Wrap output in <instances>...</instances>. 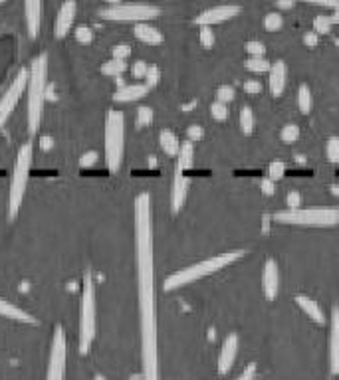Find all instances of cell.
<instances>
[{"mask_svg":"<svg viewBox=\"0 0 339 380\" xmlns=\"http://www.w3.org/2000/svg\"><path fill=\"white\" fill-rule=\"evenodd\" d=\"M127 68V63L125 60H117V58H111V60H107L103 66H101V71L106 73V76H113V78H121V73Z\"/></svg>","mask_w":339,"mask_h":380,"instance_id":"24","label":"cell"},{"mask_svg":"<svg viewBox=\"0 0 339 380\" xmlns=\"http://www.w3.org/2000/svg\"><path fill=\"white\" fill-rule=\"evenodd\" d=\"M135 38L137 40H141V42H145V44H151V46H157L163 42V34H161L159 28L151 26L149 22H135Z\"/></svg>","mask_w":339,"mask_h":380,"instance_id":"18","label":"cell"},{"mask_svg":"<svg viewBox=\"0 0 339 380\" xmlns=\"http://www.w3.org/2000/svg\"><path fill=\"white\" fill-rule=\"evenodd\" d=\"M274 220L282 224L302 226H333L339 222L338 208H288L274 214Z\"/></svg>","mask_w":339,"mask_h":380,"instance_id":"6","label":"cell"},{"mask_svg":"<svg viewBox=\"0 0 339 380\" xmlns=\"http://www.w3.org/2000/svg\"><path fill=\"white\" fill-rule=\"evenodd\" d=\"M147 70H149V63L143 62V60H137V62L133 63V76H135V78H145V73H147Z\"/></svg>","mask_w":339,"mask_h":380,"instance_id":"44","label":"cell"},{"mask_svg":"<svg viewBox=\"0 0 339 380\" xmlns=\"http://www.w3.org/2000/svg\"><path fill=\"white\" fill-rule=\"evenodd\" d=\"M238 12H241V6H238V4H218V6H213V9L201 12V14L195 18V22L198 26H213V24H221V22L231 20V18L236 16Z\"/></svg>","mask_w":339,"mask_h":380,"instance_id":"10","label":"cell"},{"mask_svg":"<svg viewBox=\"0 0 339 380\" xmlns=\"http://www.w3.org/2000/svg\"><path fill=\"white\" fill-rule=\"evenodd\" d=\"M298 137H300V127L295 123H288L282 127V131H280V139L284 143H294L298 141Z\"/></svg>","mask_w":339,"mask_h":380,"instance_id":"28","label":"cell"},{"mask_svg":"<svg viewBox=\"0 0 339 380\" xmlns=\"http://www.w3.org/2000/svg\"><path fill=\"white\" fill-rule=\"evenodd\" d=\"M330 366L331 374H339V307L331 309V333H330Z\"/></svg>","mask_w":339,"mask_h":380,"instance_id":"15","label":"cell"},{"mask_svg":"<svg viewBox=\"0 0 339 380\" xmlns=\"http://www.w3.org/2000/svg\"><path fill=\"white\" fill-rule=\"evenodd\" d=\"M211 115H213L214 119H218V121L226 119V117H228V103H224L221 99L213 101V106H211Z\"/></svg>","mask_w":339,"mask_h":380,"instance_id":"30","label":"cell"},{"mask_svg":"<svg viewBox=\"0 0 339 380\" xmlns=\"http://www.w3.org/2000/svg\"><path fill=\"white\" fill-rule=\"evenodd\" d=\"M236 353H238V335L231 333L224 339L223 349L218 354V374H228L232 364H234V359H236Z\"/></svg>","mask_w":339,"mask_h":380,"instance_id":"14","label":"cell"},{"mask_svg":"<svg viewBox=\"0 0 339 380\" xmlns=\"http://www.w3.org/2000/svg\"><path fill=\"white\" fill-rule=\"evenodd\" d=\"M325 155L331 163H339V137H330L325 143Z\"/></svg>","mask_w":339,"mask_h":380,"instance_id":"29","label":"cell"},{"mask_svg":"<svg viewBox=\"0 0 339 380\" xmlns=\"http://www.w3.org/2000/svg\"><path fill=\"white\" fill-rule=\"evenodd\" d=\"M91 163H96V153H93V150H89V153H86V155L81 157L80 165L81 167H89Z\"/></svg>","mask_w":339,"mask_h":380,"instance_id":"49","label":"cell"},{"mask_svg":"<svg viewBox=\"0 0 339 380\" xmlns=\"http://www.w3.org/2000/svg\"><path fill=\"white\" fill-rule=\"evenodd\" d=\"M244 91L248 93H260L262 91V83L258 80H246L244 81Z\"/></svg>","mask_w":339,"mask_h":380,"instance_id":"45","label":"cell"},{"mask_svg":"<svg viewBox=\"0 0 339 380\" xmlns=\"http://www.w3.org/2000/svg\"><path fill=\"white\" fill-rule=\"evenodd\" d=\"M295 0H276V4L280 9H292L294 6Z\"/></svg>","mask_w":339,"mask_h":380,"instance_id":"50","label":"cell"},{"mask_svg":"<svg viewBox=\"0 0 339 380\" xmlns=\"http://www.w3.org/2000/svg\"><path fill=\"white\" fill-rule=\"evenodd\" d=\"M284 173H285V165L282 160H272V163H270V167H268V177L278 180V178L284 177Z\"/></svg>","mask_w":339,"mask_h":380,"instance_id":"35","label":"cell"},{"mask_svg":"<svg viewBox=\"0 0 339 380\" xmlns=\"http://www.w3.org/2000/svg\"><path fill=\"white\" fill-rule=\"evenodd\" d=\"M32 159H34V143L32 139L28 143H24L20 149H18L16 163L12 168V175H10V186H9V218L14 220L20 212V206L26 195L28 186V177H30V168H32Z\"/></svg>","mask_w":339,"mask_h":380,"instance_id":"4","label":"cell"},{"mask_svg":"<svg viewBox=\"0 0 339 380\" xmlns=\"http://www.w3.org/2000/svg\"><path fill=\"white\" fill-rule=\"evenodd\" d=\"M246 50H248L250 56H264V52H266L264 44L258 42V40H250L248 44H246Z\"/></svg>","mask_w":339,"mask_h":380,"instance_id":"42","label":"cell"},{"mask_svg":"<svg viewBox=\"0 0 339 380\" xmlns=\"http://www.w3.org/2000/svg\"><path fill=\"white\" fill-rule=\"evenodd\" d=\"M159 143H161V149L165 150L167 155H178L181 141H178V137L171 131V129H163V131L159 133Z\"/></svg>","mask_w":339,"mask_h":380,"instance_id":"22","label":"cell"},{"mask_svg":"<svg viewBox=\"0 0 339 380\" xmlns=\"http://www.w3.org/2000/svg\"><path fill=\"white\" fill-rule=\"evenodd\" d=\"M26 81H28V70H20L16 78H14V81L9 86V89L4 91V96L0 98V131H2L4 123L9 121L10 113L16 109L20 98L24 96V91H26Z\"/></svg>","mask_w":339,"mask_h":380,"instance_id":"9","label":"cell"},{"mask_svg":"<svg viewBox=\"0 0 339 380\" xmlns=\"http://www.w3.org/2000/svg\"><path fill=\"white\" fill-rule=\"evenodd\" d=\"M106 165L111 173H117L121 167L125 150V115L119 109H109L106 115Z\"/></svg>","mask_w":339,"mask_h":380,"instance_id":"5","label":"cell"},{"mask_svg":"<svg viewBox=\"0 0 339 380\" xmlns=\"http://www.w3.org/2000/svg\"><path fill=\"white\" fill-rule=\"evenodd\" d=\"M244 66H246L250 71H266L270 70L272 63L268 62L264 56H250L248 60L244 62Z\"/></svg>","mask_w":339,"mask_h":380,"instance_id":"27","label":"cell"},{"mask_svg":"<svg viewBox=\"0 0 339 380\" xmlns=\"http://www.w3.org/2000/svg\"><path fill=\"white\" fill-rule=\"evenodd\" d=\"M107 4H119V0H106Z\"/></svg>","mask_w":339,"mask_h":380,"instance_id":"51","label":"cell"},{"mask_svg":"<svg viewBox=\"0 0 339 380\" xmlns=\"http://www.w3.org/2000/svg\"><path fill=\"white\" fill-rule=\"evenodd\" d=\"M99 16L113 22H149L159 16V9L153 4H111L99 10Z\"/></svg>","mask_w":339,"mask_h":380,"instance_id":"7","label":"cell"},{"mask_svg":"<svg viewBox=\"0 0 339 380\" xmlns=\"http://www.w3.org/2000/svg\"><path fill=\"white\" fill-rule=\"evenodd\" d=\"M298 103H300L302 113H310V109H312V91L305 83H302L300 89H298Z\"/></svg>","mask_w":339,"mask_h":380,"instance_id":"26","label":"cell"},{"mask_svg":"<svg viewBox=\"0 0 339 380\" xmlns=\"http://www.w3.org/2000/svg\"><path fill=\"white\" fill-rule=\"evenodd\" d=\"M76 14H78V2L76 0H64L62 6L58 9V14H56V22H54V36L56 38L68 36L74 22H76Z\"/></svg>","mask_w":339,"mask_h":380,"instance_id":"11","label":"cell"},{"mask_svg":"<svg viewBox=\"0 0 339 380\" xmlns=\"http://www.w3.org/2000/svg\"><path fill=\"white\" fill-rule=\"evenodd\" d=\"M131 56V48L127 44H119L113 48V52H111V58H117V60H127Z\"/></svg>","mask_w":339,"mask_h":380,"instance_id":"41","label":"cell"},{"mask_svg":"<svg viewBox=\"0 0 339 380\" xmlns=\"http://www.w3.org/2000/svg\"><path fill=\"white\" fill-rule=\"evenodd\" d=\"M241 129L244 135H250L254 131V113H252V107L250 106L241 107Z\"/></svg>","mask_w":339,"mask_h":380,"instance_id":"25","label":"cell"},{"mask_svg":"<svg viewBox=\"0 0 339 380\" xmlns=\"http://www.w3.org/2000/svg\"><path fill=\"white\" fill-rule=\"evenodd\" d=\"M312 4H320V6H330L333 10H339V0H305Z\"/></svg>","mask_w":339,"mask_h":380,"instance_id":"47","label":"cell"},{"mask_svg":"<svg viewBox=\"0 0 339 380\" xmlns=\"http://www.w3.org/2000/svg\"><path fill=\"white\" fill-rule=\"evenodd\" d=\"M260 190H262L266 196L274 195V190H276V180L270 177H264L260 180Z\"/></svg>","mask_w":339,"mask_h":380,"instance_id":"39","label":"cell"},{"mask_svg":"<svg viewBox=\"0 0 339 380\" xmlns=\"http://www.w3.org/2000/svg\"><path fill=\"white\" fill-rule=\"evenodd\" d=\"M285 204H288V208H300L302 206V195L298 190H290L285 196Z\"/></svg>","mask_w":339,"mask_h":380,"instance_id":"40","label":"cell"},{"mask_svg":"<svg viewBox=\"0 0 339 380\" xmlns=\"http://www.w3.org/2000/svg\"><path fill=\"white\" fill-rule=\"evenodd\" d=\"M187 135L191 141H198V139H203V135H205V129L201 127V125H191L187 129Z\"/></svg>","mask_w":339,"mask_h":380,"instance_id":"43","label":"cell"},{"mask_svg":"<svg viewBox=\"0 0 339 380\" xmlns=\"http://www.w3.org/2000/svg\"><path fill=\"white\" fill-rule=\"evenodd\" d=\"M201 44L205 46V48H211L214 44V34H213V26H201Z\"/></svg>","mask_w":339,"mask_h":380,"instance_id":"38","label":"cell"},{"mask_svg":"<svg viewBox=\"0 0 339 380\" xmlns=\"http://www.w3.org/2000/svg\"><path fill=\"white\" fill-rule=\"evenodd\" d=\"M98 329V307H96V283L91 272L84 274V287H81L80 303V333H78V346L81 354H88Z\"/></svg>","mask_w":339,"mask_h":380,"instance_id":"3","label":"cell"},{"mask_svg":"<svg viewBox=\"0 0 339 380\" xmlns=\"http://www.w3.org/2000/svg\"><path fill=\"white\" fill-rule=\"evenodd\" d=\"M149 91V86L147 83H131V86H121L117 89L113 99L116 101H135V99H141L143 96H147Z\"/></svg>","mask_w":339,"mask_h":380,"instance_id":"21","label":"cell"},{"mask_svg":"<svg viewBox=\"0 0 339 380\" xmlns=\"http://www.w3.org/2000/svg\"><path fill=\"white\" fill-rule=\"evenodd\" d=\"M256 379V364L250 363L244 371H242V374L238 376V380H254Z\"/></svg>","mask_w":339,"mask_h":380,"instance_id":"46","label":"cell"},{"mask_svg":"<svg viewBox=\"0 0 339 380\" xmlns=\"http://www.w3.org/2000/svg\"><path fill=\"white\" fill-rule=\"evenodd\" d=\"M74 36H76V40H78L80 44H91V42H93V30L88 26H78L76 28V32H74Z\"/></svg>","mask_w":339,"mask_h":380,"instance_id":"32","label":"cell"},{"mask_svg":"<svg viewBox=\"0 0 339 380\" xmlns=\"http://www.w3.org/2000/svg\"><path fill=\"white\" fill-rule=\"evenodd\" d=\"M0 317L12 319V321H18V323H26V325H38V319L34 315H30L28 311L20 309L16 305H12L10 301L2 299L0 297Z\"/></svg>","mask_w":339,"mask_h":380,"instance_id":"17","label":"cell"},{"mask_svg":"<svg viewBox=\"0 0 339 380\" xmlns=\"http://www.w3.org/2000/svg\"><path fill=\"white\" fill-rule=\"evenodd\" d=\"M66 363H68V337L66 331L58 325L54 329L46 380H66Z\"/></svg>","mask_w":339,"mask_h":380,"instance_id":"8","label":"cell"},{"mask_svg":"<svg viewBox=\"0 0 339 380\" xmlns=\"http://www.w3.org/2000/svg\"><path fill=\"white\" fill-rule=\"evenodd\" d=\"M0 2H4V0H0Z\"/></svg>","mask_w":339,"mask_h":380,"instance_id":"52","label":"cell"},{"mask_svg":"<svg viewBox=\"0 0 339 380\" xmlns=\"http://www.w3.org/2000/svg\"><path fill=\"white\" fill-rule=\"evenodd\" d=\"M278 287H280V272H278L276 260L268 257L264 262V269H262V289L268 299H274L278 295Z\"/></svg>","mask_w":339,"mask_h":380,"instance_id":"13","label":"cell"},{"mask_svg":"<svg viewBox=\"0 0 339 380\" xmlns=\"http://www.w3.org/2000/svg\"><path fill=\"white\" fill-rule=\"evenodd\" d=\"M303 44L305 46H318V32L313 30V32H308V34L303 36Z\"/></svg>","mask_w":339,"mask_h":380,"instance_id":"48","label":"cell"},{"mask_svg":"<svg viewBox=\"0 0 339 380\" xmlns=\"http://www.w3.org/2000/svg\"><path fill=\"white\" fill-rule=\"evenodd\" d=\"M188 190V178L185 177V170L181 167L175 168V178H173V188H171V210L177 214L183 204H185V198H187Z\"/></svg>","mask_w":339,"mask_h":380,"instance_id":"12","label":"cell"},{"mask_svg":"<svg viewBox=\"0 0 339 380\" xmlns=\"http://www.w3.org/2000/svg\"><path fill=\"white\" fill-rule=\"evenodd\" d=\"M295 303L300 305L303 309V313L308 315L310 319H313L318 325H323L325 323V317H323V311H321V307L318 305V301H313L312 297H308V295H295Z\"/></svg>","mask_w":339,"mask_h":380,"instance_id":"20","label":"cell"},{"mask_svg":"<svg viewBox=\"0 0 339 380\" xmlns=\"http://www.w3.org/2000/svg\"><path fill=\"white\" fill-rule=\"evenodd\" d=\"M24 14H26L28 36L30 40H36L42 24V0H24Z\"/></svg>","mask_w":339,"mask_h":380,"instance_id":"16","label":"cell"},{"mask_svg":"<svg viewBox=\"0 0 339 380\" xmlns=\"http://www.w3.org/2000/svg\"><path fill=\"white\" fill-rule=\"evenodd\" d=\"M153 121V109L151 107L143 106L137 109V127H145Z\"/></svg>","mask_w":339,"mask_h":380,"instance_id":"34","label":"cell"},{"mask_svg":"<svg viewBox=\"0 0 339 380\" xmlns=\"http://www.w3.org/2000/svg\"><path fill=\"white\" fill-rule=\"evenodd\" d=\"M178 160H177V167H181L183 170H187V168L193 167V159H195V141H185L181 143V149H178Z\"/></svg>","mask_w":339,"mask_h":380,"instance_id":"23","label":"cell"},{"mask_svg":"<svg viewBox=\"0 0 339 380\" xmlns=\"http://www.w3.org/2000/svg\"><path fill=\"white\" fill-rule=\"evenodd\" d=\"M242 256H244L242 250H231V252L216 254V256L208 257V260H203V262H198V264L187 265V267L178 269L175 274H171L169 277L163 282V289H165V292H173V289H177L181 285H188V283L196 282V279H201V277H205V275H211L214 274V272L226 267V265H231L232 262L241 260Z\"/></svg>","mask_w":339,"mask_h":380,"instance_id":"2","label":"cell"},{"mask_svg":"<svg viewBox=\"0 0 339 380\" xmlns=\"http://www.w3.org/2000/svg\"><path fill=\"white\" fill-rule=\"evenodd\" d=\"M216 99H221V101H224V103L232 101V99H234V88L228 86V83L221 86V88L216 89Z\"/></svg>","mask_w":339,"mask_h":380,"instance_id":"36","label":"cell"},{"mask_svg":"<svg viewBox=\"0 0 339 380\" xmlns=\"http://www.w3.org/2000/svg\"><path fill=\"white\" fill-rule=\"evenodd\" d=\"M46 91H48V56L40 53L36 56L30 70H28L26 81V113H28V133L30 139H34L40 129L42 111H44Z\"/></svg>","mask_w":339,"mask_h":380,"instance_id":"1","label":"cell"},{"mask_svg":"<svg viewBox=\"0 0 339 380\" xmlns=\"http://www.w3.org/2000/svg\"><path fill=\"white\" fill-rule=\"evenodd\" d=\"M284 24V18L280 12H268L266 16H264V26L266 30H278V28H282Z\"/></svg>","mask_w":339,"mask_h":380,"instance_id":"31","label":"cell"},{"mask_svg":"<svg viewBox=\"0 0 339 380\" xmlns=\"http://www.w3.org/2000/svg\"><path fill=\"white\" fill-rule=\"evenodd\" d=\"M331 24H333V22H331V18L321 14V16H315V20H313V30H315L318 34H321V32H323V34H328V32L331 30Z\"/></svg>","mask_w":339,"mask_h":380,"instance_id":"33","label":"cell"},{"mask_svg":"<svg viewBox=\"0 0 339 380\" xmlns=\"http://www.w3.org/2000/svg\"><path fill=\"white\" fill-rule=\"evenodd\" d=\"M270 89L274 96H280L285 88V63L284 60H276L270 66Z\"/></svg>","mask_w":339,"mask_h":380,"instance_id":"19","label":"cell"},{"mask_svg":"<svg viewBox=\"0 0 339 380\" xmlns=\"http://www.w3.org/2000/svg\"><path fill=\"white\" fill-rule=\"evenodd\" d=\"M161 80V70L157 68V66H149V70H147V73H145V83L149 86V88H153V86H157Z\"/></svg>","mask_w":339,"mask_h":380,"instance_id":"37","label":"cell"}]
</instances>
